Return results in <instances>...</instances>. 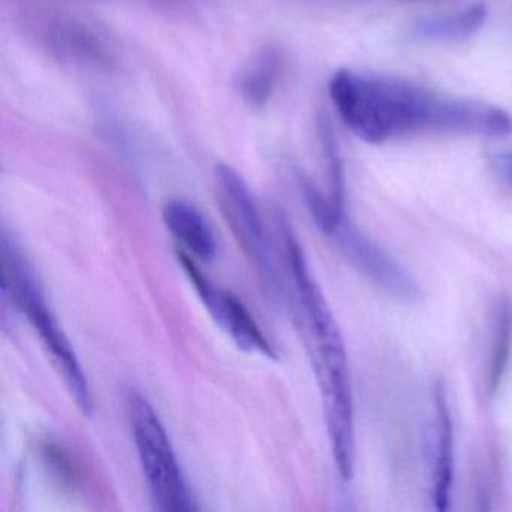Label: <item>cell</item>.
<instances>
[{
    "label": "cell",
    "mask_w": 512,
    "mask_h": 512,
    "mask_svg": "<svg viewBox=\"0 0 512 512\" xmlns=\"http://www.w3.org/2000/svg\"><path fill=\"white\" fill-rule=\"evenodd\" d=\"M329 95L347 128L373 145L424 131L484 137L512 133V118L499 107L442 97L395 77L340 70L329 82Z\"/></svg>",
    "instance_id": "1"
},
{
    "label": "cell",
    "mask_w": 512,
    "mask_h": 512,
    "mask_svg": "<svg viewBox=\"0 0 512 512\" xmlns=\"http://www.w3.org/2000/svg\"><path fill=\"white\" fill-rule=\"evenodd\" d=\"M283 223L287 260L298 301V320L319 385L335 467L341 478L350 479L355 452V425L346 346L334 313L311 275L304 250L286 221Z\"/></svg>",
    "instance_id": "2"
},
{
    "label": "cell",
    "mask_w": 512,
    "mask_h": 512,
    "mask_svg": "<svg viewBox=\"0 0 512 512\" xmlns=\"http://www.w3.org/2000/svg\"><path fill=\"white\" fill-rule=\"evenodd\" d=\"M2 295L8 296L28 317L53 364L64 377L80 412L91 418L94 415V397L88 377L58 319L47 307L34 266L19 242L7 233L2 236Z\"/></svg>",
    "instance_id": "3"
},
{
    "label": "cell",
    "mask_w": 512,
    "mask_h": 512,
    "mask_svg": "<svg viewBox=\"0 0 512 512\" xmlns=\"http://www.w3.org/2000/svg\"><path fill=\"white\" fill-rule=\"evenodd\" d=\"M128 409L134 445L155 509L161 512L193 511L196 509L193 496L160 416L139 392H131Z\"/></svg>",
    "instance_id": "4"
},
{
    "label": "cell",
    "mask_w": 512,
    "mask_h": 512,
    "mask_svg": "<svg viewBox=\"0 0 512 512\" xmlns=\"http://www.w3.org/2000/svg\"><path fill=\"white\" fill-rule=\"evenodd\" d=\"M215 191L224 220L239 247L262 274L263 280L269 286H275L271 245L250 188L235 169L220 164L215 169Z\"/></svg>",
    "instance_id": "5"
},
{
    "label": "cell",
    "mask_w": 512,
    "mask_h": 512,
    "mask_svg": "<svg viewBox=\"0 0 512 512\" xmlns=\"http://www.w3.org/2000/svg\"><path fill=\"white\" fill-rule=\"evenodd\" d=\"M323 233L340 248L350 263L371 283L398 301L412 302L421 295L418 283L409 272L364 232L353 226L346 212L332 220Z\"/></svg>",
    "instance_id": "6"
},
{
    "label": "cell",
    "mask_w": 512,
    "mask_h": 512,
    "mask_svg": "<svg viewBox=\"0 0 512 512\" xmlns=\"http://www.w3.org/2000/svg\"><path fill=\"white\" fill-rule=\"evenodd\" d=\"M178 260L196 289L200 301L203 302L214 322L223 329L224 334L236 344V347L251 355L277 361L278 353L275 352L271 341L266 338L265 332L257 325L256 319L245 307L244 302L229 290L212 286L190 254L182 250L178 251Z\"/></svg>",
    "instance_id": "7"
},
{
    "label": "cell",
    "mask_w": 512,
    "mask_h": 512,
    "mask_svg": "<svg viewBox=\"0 0 512 512\" xmlns=\"http://www.w3.org/2000/svg\"><path fill=\"white\" fill-rule=\"evenodd\" d=\"M431 500L434 508L446 511L454 482V424L449 412L448 395L442 382L433 392L431 424Z\"/></svg>",
    "instance_id": "8"
},
{
    "label": "cell",
    "mask_w": 512,
    "mask_h": 512,
    "mask_svg": "<svg viewBox=\"0 0 512 512\" xmlns=\"http://www.w3.org/2000/svg\"><path fill=\"white\" fill-rule=\"evenodd\" d=\"M163 221L185 253L202 262L217 256V239L205 215L185 200H170L163 208Z\"/></svg>",
    "instance_id": "9"
},
{
    "label": "cell",
    "mask_w": 512,
    "mask_h": 512,
    "mask_svg": "<svg viewBox=\"0 0 512 512\" xmlns=\"http://www.w3.org/2000/svg\"><path fill=\"white\" fill-rule=\"evenodd\" d=\"M487 10L478 4L460 13L425 17L413 28V34L427 41H458L475 34L484 25Z\"/></svg>",
    "instance_id": "10"
},
{
    "label": "cell",
    "mask_w": 512,
    "mask_h": 512,
    "mask_svg": "<svg viewBox=\"0 0 512 512\" xmlns=\"http://www.w3.org/2000/svg\"><path fill=\"white\" fill-rule=\"evenodd\" d=\"M512 350V304L500 299L494 307L493 335H491L490 361H488V389L496 392L508 370Z\"/></svg>",
    "instance_id": "11"
},
{
    "label": "cell",
    "mask_w": 512,
    "mask_h": 512,
    "mask_svg": "<svg viewBox=\"0 0 512 512\" xmlns=\"http://www.w3.org/2000/svg\"><path fill=\"white\" fill-rule=\"evenodd\" d=\"M277 65L274 56H260L241 79V94L254 109H262L274 94Z\"/></svg>",
    "instance_id": "12"
},
{
    "label": "cell",
    "mask_w": 512,
    "mask_h": 512,
    "mask_svg": "<svg viewBox=\"0 0 512 512\" xmlns=\"http://www.w3.org/2000/svg\"><path fill=\"white\" fill-rule=\"evenodd\" d=\"M494 169L512 185V154H499L493 160Z\"/></svg>",
    "instance_id": "13"
}]
</instances>
